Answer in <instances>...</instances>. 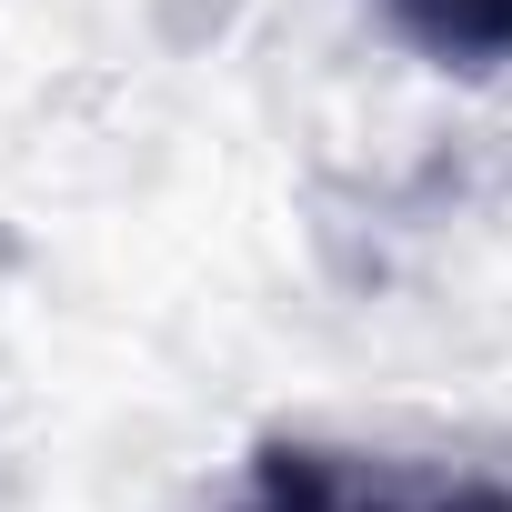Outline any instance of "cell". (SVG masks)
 Listing matches in <instances>:
<instances>
[{"mask_svg": "<svg viewBox=\"0 0 512 512\" xmlns=\"http://www.w3.org/2000/svg\"><path fill=\"white\" fill-rule=\"evenodd\" d=\"M221 512H512V492L482 472H422L352 442H262Z\"/></svg>", "mask_w": 512, "mask_h": 512, "instance_id": "obj_1", "label": "cell"}, {"mask_svg": "<svg viewBox=\"0 0 512 512\" xmlns=\"http://www.w3.org/2000/svg\"><path fill=\"white\" fill-rule=\"evenodd\" d=\"M382 21L442 71H502L512 61V0H382Z\"/></svg>", "mask_w": 512, "mask_h": 512, "instance_id": "obj_2", "label": "cell"}]
</instances>
